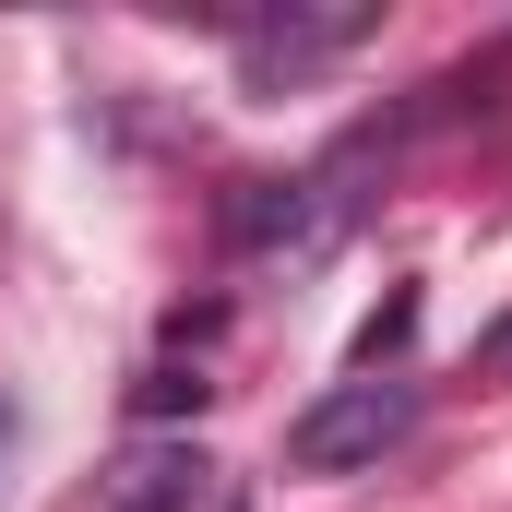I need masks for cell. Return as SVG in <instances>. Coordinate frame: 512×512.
<instances>
[{
    "label": "cell",
    "instance_id": "obj_1",
    "mask_svg": "<svg viewBox=\"0 0 512 512\" xmlns=\"http://www.w3.org/2000/svg\"><path fill=\"white\" fill-rule=\"evenodd\" d=\"M405 429H417V382H334L322 405H298V429H286V465H310V477H346V465H382Z\"/></svg>",
    "mask_w": 512,
    "mask_h": 512
},
{
    "label": "cell",
    "instance_id": "obj_2",
    "mask_svg": "<svg viewBox=\"0 0 512 512\" xmlns=\"http://www.w3.org/2000/svg\"><path fill=\"white\" fill-rule=\"evenodd\" d=\"M108 512H227V465L203 441H131L120 465L96 477Z\"/></svg>",
    "mask_w": 512,
    "mask_h": 512
},
{
    "label": "cell",
    "instance_id": "obj_3",
    "mask_svg": "<svg viewBox=\"0 0 512 512\" xmlns=\"http://www.w3.org/2000/svg\"><path fill=\"white\" fill-rule=\"evenodd\" d=\"M358 36H370V12H262V24H239V60H251V84H298Z\"/></svg>",
    "mask_w": 512,
    "mask_h": 512
},
{
    "label": "cell",
    "instance_id": "obj_4",
    "mask_svg": "<svg viewBox=\"0 0 512 512\" xmlns=\"http://www.w3.org/2000/svg\"><path fill=\"white\" fill-rule=\"evenodd\" d=\"M131 405H143V417H191V405H203V370H179V358H155V370L131 382Z\"/></svg>",
    "mask_w": 512,
    "mask_h": 512
},
{
    "label": "cell",
    "instance_id": "obj_5",
    "mask_svg": "<svg viewBox=\"0 0 512 512\" xmlns=\"http://www.w3.org/2000/svg\"><path fill=\"white\" fill-rule=\"evenodd\" d=\"M405 334H417V298H382V310L358 322V370H382V358L405 346Z\"/></svg>",
    "mask_w": 512,
    "mask_h": 512
},
{
    "label": "cell",
    "instance_id": "obj_6",
    "mask_svg": "<svg viewBox=\"0 0 512 512\" xmlns=\"http://www.w3.org/2000/svg\"><path fill=\"white\" fill-rule=\"evenodd\" d=\"M477 370H489V382H512V310L489 322V334H477Z\"/></svg>",
    "mask_w": 512,
    "mask_h": 512
}]
</instances>
